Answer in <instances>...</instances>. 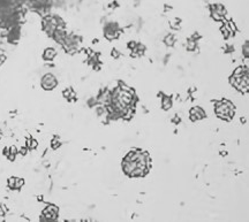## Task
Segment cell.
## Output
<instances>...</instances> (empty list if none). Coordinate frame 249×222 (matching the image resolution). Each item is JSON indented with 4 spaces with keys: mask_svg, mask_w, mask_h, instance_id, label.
<instances>
[{
    "mask_svg": "<svg viewBox=\"0 0 249 222\" xmlns=\"http://www.w3.org/2000/svg\"><path fill=\"white\" fill-rule=\"evenodd\" d=\"M216 113L220 119H224V120L230 121L234 114V107L230 102L223 101L217 102L216 105Z\"/></svg>",
    "mask_w": 249,
    "mask_h": 222,
    "instance_id": "3957f363",
    "label": "cell"
},
{
    "mask_svg": "<svg viewBox=\"0 0 249 222\" xmlns=\"http://www.w3.org/2000/svg\"><path fill=\"white\" fill-rule=\"evenodd\" d=\"M165 44H166L167 46H172L174 44V37L173 36H167L166 38H165Z\"/></svg>",
    "mask_w": 249,
    "mask_h": 222,
    "instance_id": "30bf717a",
    "label": "cell"
},
{
    "mask_svg": "<svg viewBox=\"0 0 249 222\" xmlns=\"http://www.w3.org/2000/svg\"><path fill=\"white\" fill-rule=\"evenodd\" d=\"M194 48H195V43L192 42V40H189V43H188V49L192 50V49H194Z\"/></svg>",
    "mask_w": 249,
    "mask_h": 222,
    "instance_id": "7c38bea8",
    "label": "cell"
},
{
    "mask_svg": "<svg viewBox=\"0 0 249 222\" xmlns=\"http://www.w3.org/2000/svg\"><path fill=\"white\" fill-rule=\"evenodd\" d=\"M55 57V50L53 49H46L44 53H43V58L44 60H52Z\"/></svg>",
    "mask_w": 249,
    "mask_h": 222,
    "instance_id": "ba28073f",
    "label": "cell"
},
{
    "mask_svg": "<svg viewBox=\"0 0 249 222\" xmlns=\"http://www.w3.org/2000/svg\"><path fill=\"white\" fill-rule=\"evenodd\" d=\"M57 86V79L52 74H46L42 77V87L44 90H53Z\"/></svg>",
    "mask_w": 249,
    "mask_h": 222,
    "instance_id": "277c9868",
    "label": "cell"
},
{
    "mask_svg": "<svg viewBox=\"0 0 249 222\" xmlns=\"http://www.w3.org/2000/svg\"><path fill=\"white\" fill-rule=\"evenodd\" d=\"M205 117V113L204 111L200 107H194L191 109V119L193 121H197V120H201V119H203Z\"/></svg>",
    "mask_w": 249,
    "mask_h": 222,
    "instance_id": "8992f818",
    "label": "cell"
},
{
    "mask_svg": "<svg viewBox=\"0 0 249 222\" xmlns=\"http://www.w3.org/2000/svg\"><path fill=\"white\" fill-rule=\"evenodd\" d=\"M23 180L18 179V177H11V179L8 180V187L11 188V189H20V188L23 186Z\"/></svg>",
    "mask_w": 249,
    "mask_h": 222,
    "instance_id": "52a82bcc",
    "label": "cell"
},
{
    "mask_svg": "<svg viewBox=\"0 0 249 222\" xmlns=\"http://www.w3.org/2000/svg\"><path fill=\"white\" fill-rule=\"evenodd\" d=\"M230 82H231L233 86L240 90L241 92H247L249 86L247 68H239V69H236L234 71V75L230 79Z\"/></svg>",
    "mask_w": 249,
    "mask_h": 222,
    "instance_id": "7a4b0ae2",
    "label": "cell"
},
{
    "mask_svg": "<svg viewBox=\"0 0 249 222\" xmlns=\"http://www.w3.org/2000/svg\"><path fill=\"white\" fill-rule=\"evenodd\" d=\"M27 143H28V148H30V149H35V146H37L36 140H34V139H31V138L28 139Z\"/></svg>",
    "mask_w": 249,
    "mask_h": 222,
    "instance_id": "8fae6325",
    "label": "cell"
},
{
    "mask_svg": "<svg viewBox=\"0 0 249 222\" xmlns=\"http://www.w3.org/2000/svg\"><path fill=\"white\" fill-rule=\"evenodd\" d=\"M124 174L132 177L144 176L148 173L149 157L145 152L132 151L126 155L123 162Z\"/></svg>",
    "mask_w": 249,
    "mask_h": 222,
    "instance_id": "6da1fadb",
    "label": "cell"
},
{
    "mask_svg": "<svg viewBox=\"0 0 249 222\" xmlns=\"http://www.w3.org/2000/svg\"><path fill=\"white\" fill-rule=\"evenodd\" d=\"M43 218L45 220H55L58 218V207L54 205H49L44 211H43Z\"/></svg>",
    "mask_w": 249,
    "mask_h": 222,
    "instance_id": "5b68a950",
    "label": "cell"
},
{
    "mask_svg": "<svg viewBox=\"0 0 249 222\" xmlns=\"http://www.w3.org/2000/svg\"><path fill=\"white\" fill-rule=\"evenodd\" d=\"M171 107H172V102H171V98H169V97H165V98L163 99V108L165 109V111H167V109H170Z\"/></svg>",
    "mask_w": 249,
    "mask_h": 222,
    "instance_id": "9c48e42d",
    "label": "cell"
}]
</instances>
